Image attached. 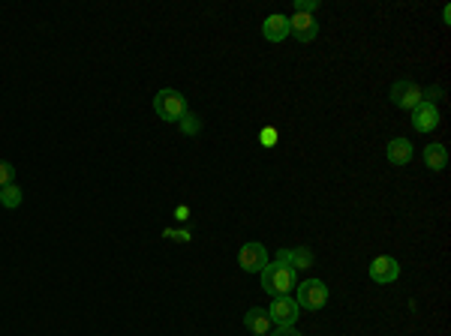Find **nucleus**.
Here are the masks:
<instances>
[{
    "label": "nucleus",
    "mask_w": 451,
    "mask_h": 336,
    "mask_svg": "<svg viewBox=\"0 0 451 336\" xmlns=\"http://www.w3.org/2000/svg\"><path fill=\"white\" fill-rule=\"evenodd\" d=\"M319 9V0H295V12H304V16H313Z\"/></svg>",
    "instance_id": "20"
},
{
    "label": "nucleus",
    "mask_w": 451,
    "mask_h": 336,
    "mask_svg": "<svg viewBox=\"0 0 451 336\" xmlns=\"http://www.w3.org/2000/svg\"><path fill=\"white\" fill-rule=\"evenodd\" d=\"M448 163V153L442 144H428L424 147V166H428L430 171H442Z\"/></svg>",
    "instance_id": "13"
},
{
    "label": "nucleus",
    "mask_w": 451,
    "mask_h": 336,
    "mask_svg": "<svg viewBox=\"0 0 451 336\" xmlns=\"http://www.w3.org/2000/svg\"><path fill=\"white\" fill-rule=\"evenodd\" d=\"M385 156H388V163H391V166H409L412 163V144H409V139L388 141Z\"/></svg>",
    "instance_id": "12"
},
{
    "label": "nucleus",
    "mask_w": 451,
    "mask_h": 336,
    "mask_svg": "<svg viewBox=\"0 0 451 336\" xmlns=\"http://www.w3.org/2000/svg\"><path fill=\"white\" fill-rule=\"evenodd\" d=\"M262 36H265L268 42H283L286 36H289V16H280V12L268 16L265 24H262Z\"/></svg>",
    "instance_id": "10"
},
{
    "label": "nucleus",
    "mask_w": 451,
    "mask_h": 336,
    "mask_svg": "<svg viewBox=\"0 0 451 336\" xmlns=\"http://www.w3.org/2000/svg\"><path fill=\"white\" fill-rule=\"evenodd\" d=\"M162 238H166V241H178V243H190L193 241V231H186V228H166V231H162Z\"/></svg>",
    "instance_id": "17"
},
{
    "label": "nucleus",
    "mask_w": 451,
    "mask_h": 336,
    "mask_svg": "<svg viewBox=\"0 0 451 336\" xmlns=\"http://www.w3.org/2000/svg\"><path fill=\"white\" fill-rule=\"evenodd\" d=\"M12 180H16V168L0 159V186H6V183H12Z\"/></svg>",
    "instance_id": "19"
},
{
    "label": "nucleus",
    "mask_w": 451,
    "mask_h": 336,
    "mask_svg": "<svg viewBox=\"0 0 451 336\" xmlns=\"http://www.w3.org/2000/svg\"><path fill=\"white\" fill-rule=\"evenodd\" d=\"M289 267H292V270H307V267H313V253L307 250V246H295V250H289Z\"/></svg>",
    "instance_id": "15"
},
{
    "label": "nucleus",
    "mask_w": 451,
    "mask_h": 336,
    "mask_svg": "<svg viewBox=\"0 0 451 336\" xmlns=\"http://www.w3.org/2000/svg\"><path fill=\"white\" fill-rule=\"evenodd\" d=\"M391 103H394L397 108L412 111V108H418V105L424 103V91H421L416 81H409V79L394 81V87H391Z\"/></svg>",
    "instance_id": "5"
},
{
    "label": "nucleus",
    "mask_w": 451,
    "mask_h": 336,
    "mask_svg": "<svg viewBox=\"0 0 451 336\" xmlns=\"http://www.w3.org/2000/svg\"><path fill=\"white\" fill-rule=\"evenodd\" d=\"M238 265H241V270L247 273H262L268 265V250L256 241H250L241 246V253H238Z\"/></svg>",
    "instance_id": "6"
},
{
    "label": "nucleus",
    "mask_w": 451,
    "mask_h": 336,
    "mask_svg": "<svg viewBox=\"0 0 451 336\" xmlns=\"http://www.w3.org/2000/svg\"><path fill=\"white\" fill-rule=\"evenodd\" d=\"M298 289V306L301 309H322L325 301H328V289H325V282L322 279H307V282H301L295 285Z\"/></svg>",
    "instance_id": "4"
},
{
    "label": "nucleus",
    "mask_w": 451,
    "mask_h": 336,
    "mask_svg": "<svg viewBox=\"0 0 451 336\" xmlns=\"http://www.w3.org/2000/svg\"><path fill=\"white\" fill-rule=\"evenodd\" d=\"M154 111H157L160 120L178 123L184 117V111H186V99L178 91H172V87H162V91L154 96Z\"/></svg>",
    "instance_id": "2"
},
{
    "label": "nucleus",
    "mask_w": 451,
    "mask_h": 336,
    "mask_svg": "<svg viewBox=\"0 0 451 336\" xmlns=\"http://www.w3.org/2000/svg\"><path fill=\"white\" fill-rule=\"evenodd\" d=\"M268 336H304V333H298L295 328H277V330H271Z\"/></svg>",
    "instance_id": "21"
},
{
    "label": "nucleus",
    "mask_w": 451,
    "mask_h": 336,
    "mask_svg": "<svg viewBox=\"0 0 451 336\" xmlns=\"http://www.w3.org/2000/svg\"><path fill=\"white\" fill-rule=\"evenodd\" d=\"M178 127H181L184 135H199V132H202V120H199V115H193V111L186 108L184 117L178 120Z\"/></svg>",
    "instance_id": "16"
},
{
    "label": "nucleus",
    "mask_w": 451,
    "mask_h": 336,
    "mask_svg": "<svg viewBox=\"0 0 451 336\" xmlns=\"http://www.w3.org/2000/svg\"><path fill=\"white\" fill-rule=\"evenodd\" d=\"M174 219H178V222H186V219H190V207L181 204L178 210H174Z\"/></svg>",
    "instance_id": "22"
},
{
    "label": "nucleus",
    "mask_w": 451,
    "mask_h": 336,
    "mask_svg": "<svg viewBox=\"0 0 451 336\" xmlns=\"http://www.w3.org/2000/svg\"><path fill=\"white\" fill-rule=\"evenodd\" d=\"M21 198H24L21 186H16V183H6V186H0V204H4V207L16 210V207L21 204Z\"/></svg>",
    "instance_id": "14"
},
{
    "label": "nucleus",
    "mask_w": 451,
    "mask_h": 336,
    "mask_svg": "<svg viewBox=\"0 0 451 336\" xmlns=\"http://www.w3.org/2000/svg\"><path fill=\"white\" fill-rule=\"evenodd\" d=\"M259 141H262V147H277V141H280V132L274 129V127H265L259 132Z\"/></svg>",
    "instance_id": "18"
},
{
    "label": "nucleus",
    "mask_w": 451,
    "mask_h": 336,
    "mask_svg": "<svg viewBox=\"0 0 451 336\" xmlns=\"http://www.w3.org/2000/svg\"><path fill=\"white\" fill-rule=\"evenodd\" d=\"M412 127L418 132H433L440 127V108L433 103H421L418 108H412Z\"/></svg>",
    "instance_id": "9"
},
{
    "label": "nucleus",
    "mask_w": 451,
    "mask_h": 336,
    "mask_svg": "<svg viewBox=\"0 0 451 336\" xmlns=\"http://www.w3.org/2000/svg\"><path fill=\"white\" fill-rule=\"evenodd\" d=\"M400 277V265H397V258L391 255H376L370 261V279L376 285H388V282H394Z\"/></svg>",
    "instance_id": "7"
},
{
    "label": "nucleus",
    "mask_w": 451,
    "mask_h": 336,
    "mask_svg": "<svg viewBox=\"0 0 451 336\" xmlns=\"http://www.w3.org/2000/svg\"><path fill=\"white\" fill-rule=\"evenodd\" d=\"M298 285L295 279V270L289 265H265V270H262V289H265L271 297H286L292 289Z\"/></svg>",
    "instance_id": "1"
},
{
    "label": "nucleus",
    "mask_w": 451,
    "mask_h": 336,
    "mask_svg": "<svg viewBox=\"0 0 451 336\" xmlns=\"http://www.w3.org/2000/svg\"><path fill=\"white\" fill-rule=\"evenodd\" d=\"M301 315V306L295 297H274L271 306H268V318H271V325H277V328H295V321Z\"/></svg>",
    "instance_id": "3"
},
{
    "label": "nucleus",
    "mask_w": 451,
    "mask_h": 336,
    "mask_svg": "<svg viewBox=\"0 0 451 336\" xmlns=\"http://www.w3.org/2000/svg\"><path fill=\"white\" fill-rule=\"evenodd\" d=\"M289 33L295 36L298 42H313L319 36V24L313 16H304V12H295L289 18Z\"/></svg>",
    "instance_id": "8"
},
{
    "label": "nucleus",
    "mask_w": 451,
    "mask_h": 336,
    "mask_svg": "<svg viewBox=\"0 0 451 336\" xmlns=\"http://www.w3.org/2000/svg\"><path fill=\"white\" fill-rule=\"evenodd\" d=\"M244 328H247L250 333H256V336H268V333L274 330L271 318H268V309H262V306L247 309V315H244Z\"/></svg>",
    "instance_id": "11"
}]
</instances>
